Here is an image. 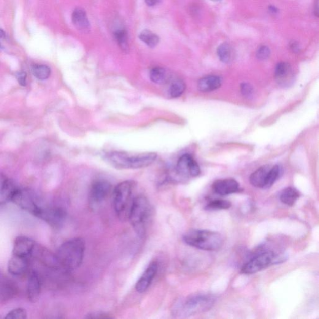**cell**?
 Returning <instances> with one entry per match:
<instances>
[{
  "instance_id": "8fae6325",
  "label": "cell",
  "mask_w": 319,
  "mask_h": 319,
  "mask_svg": "<svg viewBox=\"0 0 319 319\" xmlns=\"http://www.w3.org/2000/svg\"><path fill=\"white\" fill-rule=\"evenodd\" d=\"M36 248L33 240L26 236L16 237L13 245V255L29 258Z\"/></svg>"
},
{
  "instance_id": "3957f363",
  "label": "cell",
  "mask_w": 319,
  "mask_h": 319,
  "mask_svg": "<svg viewBox=\"0 0 319 319\" xmlns=\"http://www.w3.org/2000/svg\"><path fill=\"white\" fill-rule=\"evenodd\" d=\"M152 208L149 200L144 195L134 198L128 218L132 228L139 237H144L152 216Z\"/></svg>"
},
{
  "instance_id": "2e32d148",
  "label": "cell",
  "mask_w": 319,
  "mask_h": 319,
  "mask_svg": "<svg viewBox=\"0 0 319 319\" xmlns=\"http://www.w3.org/2000/svg\"><path fill=\"white\" fill-rule=\"evenodd\" d=\"M42 289V280L38 273L32 271L29 274L27 284V295L31 302H36L40 297Z\"/></svg>"
},
{
  "instance_id": "d590c367",
  "label": "cell",
  "mask_w": 319,
  "mask_h": 319,
  "mask_svg": "<svg viewBox=\"0 0 319 319\" xmlns=\"http://www.w3.org/2000/svg\"><path fill=\"white\" fill-rule=\"evenodd\" d=\"M5 38H6V34H5V31L3 29H0V48L4 47L3 43H4Z\"/></svg>"
},
{
  "instance_id": "d4e9b609",
  "label": "cell",
  "mask_w": 319,
  "mask_h": 319,
  "mask_svg": "<svg viewBox=\"0 0 319 319\" xmlns=\"http://www.w3.org/2000/svg\"><path fill=\"white\" fill-rule=\"evenodd\" d=\"M151 81L157 85H162L166 82L167 74L166 69L161 67H154L150 72Z\"/></svg>"
},
{
  "instance_id": "836d02e7",
  "label": "cell",
  "mask_w": 319,
  "mask_h": 319,
  "mask_svg": "<svg viewBox=\"0 0 319 319\" xmlns=\"http://www.w3.org/2000/svg\"><path fill=\"white\" fill-rule=\"evenodd\" d=\"M242 93L244 96H250L253 93V88L249 84L243 83L242 85Z\"/></svg>"
},
{
  "instance_id": "cb8c5ba5",
  "label": "cell",
  "mask_w": 319,
  "mask_h": 319,
  "mask_svg": "<svg viewBox=\"0 0 319 319\" xmlns=\"http://www.w3.org/2000/svg\"><path fill=\"white\" fill-rule=\"evenodd\" d=\"M32 74L40 81H45L50 77V67L45 64H35L32 67Z\"/></svg>"
},
{
  "instance_id": "9a60e30c",
  "label": "cell",
  "mask_w": 319,
  "mask_h": 319,
  "mask_svg": "<svg viewBox=\"0 0 319 319\" xmlns=\"http://www.w3.org/2000/svg\"><path fill=\"white\" fill-rule=\"evenodd\" d=\"M212 188L215 193L221 196L229 195L240 191L239 183L232 178L216 180L213 183Z\"/></svg>"
},
{
  "instance_id": "d6a6232c",
  "label": "cell",
  "mask_w": 319,
  "mask_h": 319,
  "mask_svg": "<svg viewBox=\"0 0 319 319\" xmlns=\"http://www.w3.org/2000/svg\"><path fill=\"white\" fill-rule=\"evenodd\" d=\"M16 78L18 81L19 84L23 87L26 86L27 85V74L26 72L21 71L16 74Z\"/></svg>"
},
{
  "instance_id": "5bb4252c",
  "label": "cell",
  "mask_w": 319,
  "mask_h": 319,
  "mask_svg": "<svg viewBox=\"0 0 319 319\" xmlns=\"http://www.w3.org/2000/svg\"><path fill=\"white\" fill-rule=\"evenodd\" d=\"M29 258L13 255L8 264V271L14 276H21L28 271Z\"/></svg>"
},
{
  "instance_id": "603a6c76",
  "label": "cell",
  "mask_w": 319,
  "mask_h": 319,
  "mask_svg": "<svg viewBox=\"0 0 319 319\" xmlns=\"http://www.w3.org/2000/svg\"><path fill=\"white\" fill-rule=\"evenodd\" d=\"M291 67L289 64L286 63H280L277 65L275 70V76L278 82L280 83H286L288 77L290 74Z\"/></svg>"
},
{
  "instance_id": "9c48e42d",
  "label": "cell",
  "mask_w": 319,
  "mask_h": 319,
  "mask_svg": "<svg viewBox=\"0 0 319 319\" xmlns=\"http://www.w3.org/2000/svg\"><path fill=\"white\" fill-rule=\"evenodd\" d=\"M11 201L36 217L39 214L40 208L42 207L30 192L20 188H18L13 194Z\"/></svg>"
},
{
  "instance_id": "7c38bea8",
  "label": "cell",
  "mask_w": 319,
  "mask_h": 319,
  "mask_svg": "<svg viewBox=\"0 0 319 319\" xmlns=\"http://www.w3.org/2000/svg\"><path fill=\"white\" fill-rule=\"evenodd\" d=\"M158 269V264L156 261L152 262L148 266L136 283V289L138 293H145L149 288L153 280L155 279L156 274H157Z\"/></svg>"
},
{
  "instance_id": "d6986e66",
  "label": "cell",
  "mask_w": 319,
  "mask_h": 319,
  "mask_svg": "<svg viewBox=\"0 0 319 319\" xmlns=\"http://www.w3.org/2000/svg\"><path fill=\"white\" fill-rule=\"evenodd\" d=\"M271 168L270 166H264L259 168L255 172H253L250 177L251 185L257 188H263L267 175Z\"/></svg>"
},
{
  "instance_id": "30bf717a",
  "label": "cell",
  "mask_w": 319,
  "mask_h": 319,
  "mask_svg": "<svg viewBox=\"0 0 319 319\" xmlns=\"http://www.w3.org/2000/svg\"><path fill=\"white\" fill-rule=\"evenodd\" d=\"M177 172L184 177H195L200 174V168L190 155L185 154L178 161Z\"/></svg>"
},
{
  "instance_id": "52a82bcc",
  "label": "cell",
  "mask_w": 319,
  "mask_h": 319,
  "mask_svg": "<svg viewBox=\"0 0 319 319\" xmlns=\"http://www.w3.org/2000/svg\"><path fill=\"white\" fill-rule=\"evenodd\" d=\"M285 257L271 250L261 251L243 265L241 272L244 274H253L272 265L285 261Z\"/></svg>"
},
{
  "instance_id": "83f0119b",
  "label": "cell",
  "mask_w": 319,
  "mask_h": 319,
  "mask_svg": "<svg viewBox=\"0 0 319 319\" xmlns=\"http://www.w3.org/2000/svg\"><path fill=\"white\" fill-rule=\"evenodd\" d=\"M186 85L183 81L175 80L172 83L169 89V94L172 98H177L182 95L185 91Z\"/></svg>"
},
{
  "instance_id": "e575fe53",
  "label": "cell",
  "mask_w": 319,
  "mask_h": 319,
  "mask_svg": "<svg viewBox=\"0 0 319 319\" xmlns=\"http://www.w3.org/2000/svg\"><path fill=\"white\" fill-rule=\"evenodd\" d=\"M90 315L88 316V318H109V316L107 315H105V314H104V313H92V314H89Z\"/></svg>"
},
{
  "instance_id": "f1b7e54d",
  "label": "cell",
  "mask_w": 319,
  "mask_h": 319,
  "mask_svg": "<svg viewBox=\"0 0 319 319\" xmlns=\"http://www.w3.org/2000/svg\"><path fill=\"white\" fill-rule=\"evenodd\" d=\"M281 174V168L280 166H275L270 169L268 174L267 175L266 182L264 186V189L271 188L279 178Z\"/></svg>"
},
{
  "instance_id": "6da1fadb",
  "label": "cell",
  "mask_w": 319,
  "mask_h": 319,
  "mask_svg": "<svg viewBox=\"0 0 319 319\" xmlns=\"http://www.w3.org/2000/svg\"><path fill=\"white\" fill-rule=\"evenodd\" d=\"M216 301L211 294L198 293L180 299L173 308V314L177 317H189L208 311Z\"/></svg>"
},
{
  "instance_id": "1f68e13d",
  "label": "cell",
  "mask_w": 319,
  "mask_h": 319,
  "mask_svg": "<svg viewBox=\"0 0 319 319\" xmlns=\"http://www.w3.org/2000/svg\"><path fill=\"white\" fill-rule=\"evenodd\" d=\"M270 54H271L270 49L266 46H262L257 51L256 56L260 60H266L269 58Z\"/></svg>"
},
{
  "instance_id": "5b68a950",
  "label": "cell",
  "mask_w": 319,
  "mask_h": 319,
  "mask_svg": "<svg viewBox=\"0 0 319 319\" xmlns=\"http://www.w3.org/2000/svg\"><path fill=\"white\" fill-rule=\"evenodd\" d=\"M186 244L200 250L216 251L220 249L223 244V237L218 232L192 229L183 236Z\"/></svg>"
},
{
  "instance_id": "e0dca14e",
  "label": "cell",
  "mask_w": 319,
  "mask_h": 319,
  "mask_svg": "<svg viewBox=\"0 0 319 319\" xmlns=\"http://www.w3.org/2000/svg\"><path fill=\"white\" fill-rule=\"evenodd\" d=\"M73 24L77 29L83 32H88L90 29V23L88 20L85 11L81 8H77L72 15Z\"/></svg>"
},
{
  "instance_id": "4316f807",
  "label": "cell",
  "mask_w": 319,
  "mask_h": 319,
  "mask_svg": "<svg viewBox=\"0 0 319 319\" xmlns=\"http://www.w3.org/2000/svg\"><path fill=\"white\" fill-rule=\"evenodd\" d=\"M139 38L150 48L155 47L160 42L157 35L149 30L143 31L139 35Z\"/></svg>"
},
{
  "instance_id": "4dcf8cb0",
  "label": "cell",
  "mask_w": 319,
  "mask_h": 319,
  "mask_svg": "<svg viewBox=\"0 0 319 319\" xmlns=\"http://www.w3.org/2000/svg\"><path fill=\"white\" fill-rule=\"evenodd\" d=\"M27 315H28V313H27L26 310L23 308L19 307L11 310L7 313L5 318L8 319H24L27 318Z\"/></svg>"
},
{
  "instance_id": "ba28073f",
  "label": "cell",
  "mask_w": 319,
  "mask_h": 319,
  "mask_svg": "<svg viewBox=\"0 0 319 319\" xmlns=\"http://www.w3.org/2000/svg\"><path fill=\"white\" fill-rule=\"evenodd\" d=\"M37 218L42 219L49 225L55 228H61L63 225L67 217V213L63 208L50 205L41 207Z\"/></svg>"
},
{
  "instance_id": "277c9868",
  "label": "cell",
  "mask_w": 319,
  "mask_h": 319,
  "mask_svg": "<svg viewBox=\"0 0 319 319\" xmlns=\"http://www.w3.org/2000/svg\"><path fill=\"white\" fill-rule=\"evenodd\" d=\"M107 161L118 169H138L152 165L157 158L153 152L131 154L125 152H112L107 154Z\"/></svg>"
},
{
  "instance_id": "7a4b0ae2",
  "label": "cell",
  "mask_w": 319,
  "mask_h": 319,
  "mask_svg": "<svg viewBox=\"0 0 319 319\" xmlns=\"http://www.w3.org/2000/svg\"><path fill=\"white\" fill-rule=\"evenodd\" d=\"M85 248V241L80 237L67 241L60 246L56 255L65 271L71 273L79 268L83 263Z\"/></svg>"
},
{
  "instance_id": "7402d4cb",
  "label": "cell",
  "mask_w": 319,
  "mask_h": 319,
  "mask_svg": "<svg viewBox=\"0 0 319 319\" xmlns=\"http://www.w3.org/2000/svg\"><path fill=\"white\" fill-rule=\"evenodd\" d=\"M217 54L220 60L224 63H229L233 58L232 49L228 43H224L219 46L217 49Z\"/></svg>"
},
{
  "instance_id": "44dd1931",
  "label": "cell",
  "mask_w": 319,
  "mask_h": 319,
  "mask_svg": "<svg viewBox=\"0 0 319 319\" xmlns=\"http://www.w3.org/2000/svg\"><path fill=\"white\" fill-rule=\"evenodd\" d=\"M299 197V192L296 188L288 187L281 192L280 198L283 204L291 207L296 204Z\"/></svg>"
},
{
  "instance_id": "8992f818",
  "label": "cell",
  "mask_w": 319,
  "mask_h": 319,
  "mask_svg": "<svg viewBox=\"0 0 319 319\" xmlns=\"http://www.w3.org/2000/svg\"><path fill=\"white\" fill-rule=\"evenodd\" d=\"M133 181L127 180L116 186L113 192V206L116 214L122 220L128 218L132 201V193L135 187Z\"/></svg>"
},
{
  "instance_id": "4fadbf2b",
  "label": "cell",
  "mask_w": 319,
  "mask_h": 319,
  "mask_svg": "<svg viewBox=\"0 0 319 319\" xmlns=\"http://www.w3.org/2000/svg\"><path fill=\"white\" fill-rule=\"evenodd\" d=\"M112 190V185L106 180H97L93 184L90 191L91 201L95 204L103 202Z\"/></svg>"
},
{
  "instance_id": "484cf974",
  "label": "cell",
  "mask_w": 319,
  "mask_h": 319,
  "mask_svg": "<svg viewBox=\"0 0 319 319\" xmlns=\"http://www.w3.org/2000/svg\"><path fill=\"white\" fill-rule=\"evenodd\" d=\"M114 36L122 50L128 53L129 50L128 35L126 29H118L114 32Z\"/></svg>"
},
{
  "instance_id": "ac0fdd59",
  "label": "cell",
  "mask_w": 319,
  "mask_h": 319,
  "mask_svg": "<svg viewBox=\"0 0 319 319\" xmlns=\"http://www.w3.org/2000/svg\"><path fill=\"white\" fill-rule=\"evenodd\" d=\"M15 284L8 278L0 275V301H8L15 295Z\"/></svg>"
},
{
  "instance_id": "ffe728a7",
  "label": "cell",
  "mask_w": 319,
  "mask_h": 319,
  "mask_svg": "<svg viewBox=\"0 0 319 319\" xmlns=\"http://www.w3.org/2000/svg\"><path fill=\"white\" fill-rule=\"evenodd\" d=\"M221 85L220 78L215 75L203 77L199 80L198 83L199 90L204 93L215 91L220 88Z\"/></svg>"
},
{
  "instance_id": "f546056e",
  "label": "cell",
  "mask_w": 319,
  "mask_h": 319,
  "mask_svg": "<svg viewBox=\"0 0 319 319\" xmlns=\"http://www.w3.org/2000/svg\"><path fill=\"white\" fill-rule=\"evenodd\" d=\"M231 203L228 200H215L210 202L205 207L207 210H226L231 208Z\"/></svg>"
},
{
  "instance_id": "74e56055",
  "label": "cell",
  "mask_w": 319,
  "mask_h": 319,
  "mask_svg": "<svg viewBox=\"0 0 319 319\" xmlns=\"http://www.w3.org/2000/svg\"><path fill=\"white\" fill-rule=\"evenodd\" d=\"M212 1H213V2H218V1H220V0H212Z\"/></svg>"
},
{
  "instance_id": "8d00e7d4",
  "label": "cell",
  "mask_w": 319,
  "mask_h": 319,
  "mask_svg": "<svg viewBox=\"0 0 319 319\" xmlns=\"http://www.w3.org/2000/svg\"><path fill=\"white\" fill-rule=\"evenodd\" d=\"M161 0H145V3L149 7L155 6L158 5Z\"/></svg>"
}]
</instances>
